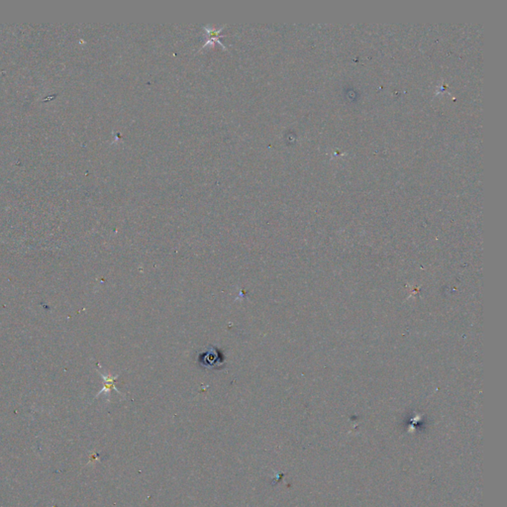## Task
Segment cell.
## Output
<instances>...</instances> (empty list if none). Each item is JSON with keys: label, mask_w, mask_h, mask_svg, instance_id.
<instances>
[{"label": "cell", "mask_w": 507, "mask_h": 507, "mask_svg": "<svg viewBox=\"0 0 507 507\" xmlns=\"http://www.w3.org/2000/svg\"><path fill=\"white\" fill-rule=\"evenodd\" d=\"M198 363L200 367L207 370H221L225 366L224 354L214 346H207L198 353Z\"/></svg>", "instance_id": "6da1fadb"}, {"label": "cell", "mask_w": 507, "mask_h": 507, "mask_svg": "<svg viewBox=\"0 0 507 507\" xmlns=\"http://www.w3.org/2000/svg\"><path fill=\"white\" fill-rule=\"evenodd\" d=\"M97 372L99 373V375L101 376V378H102V380H103V388H102V389H101V390L96 394L95 398H97V397H98L99 395H101V394H105V395L108 397V400H109L111 390H115L118 394L122 395V393H121V392L116 388V386H115V381L118 380V376L113 377V376H111V375H109V374H107V375H106V374H103L102 372H100L99 370H97Z\"/></svg>", "instance_id": "7a4b0ae2"}, {"label": "cell", "mask_w": 507, "mask_h": 507, "mask_svg": "<svg viewBox=\"0 0 507 507\" xmlns=\"http://www.w3.org/2000/svg\"><path fill=\"white\" fill-rule=\"evenodd\" d=\"M223 27H224V26L220 27L219 29H214V28H210V27H205V31H206V34H207V37H206L207 43L204 45V47H205V46H207L208 44H213V43L215 42V43L220 44V45L224 48V46H223V45L220 43V41H219V34H220L221 30L223 29ZM224 49H225V48H224Z\"/></svg>", "instance_id": "3957f363"}]
</instances>
